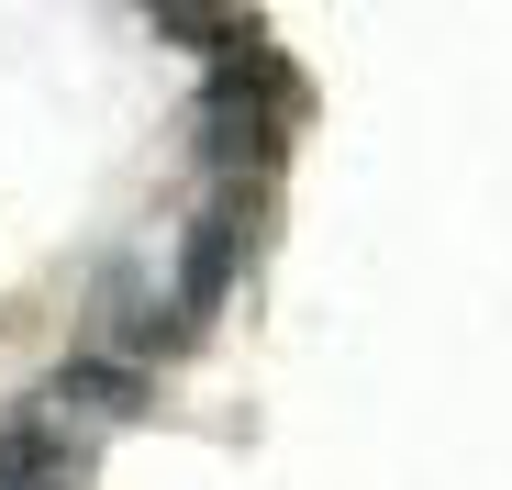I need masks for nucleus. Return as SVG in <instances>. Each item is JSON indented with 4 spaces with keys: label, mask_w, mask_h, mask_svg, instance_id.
Listing matches in <instances>:
<instances>
[{
    "label": "nucleus",
    "mask_w": 512,
    "mask_h": 490,
    "mask_svg": "<svg viewBox=\"0 0 512 490\" xmlns=\"http://www.w3.org/2000/svg\"><path fill=\"white\" fill-rule=\"evenodd\" d=\"M234 268H245V201H201L190 234H179V268H167V323H179V346L212 335V312L234 301Z\"/></svg>",
    "instance_id": "nucleus-1"
},
{
    "label": "nucleus",
    "mask_w": 512,
    "mask_h": 490,
    "mask_svg": "<svg viewBox=\"0 0 512 490\" xmlns=\"http://www.w3.org/2000/svg\"><path fill=\"white\" fill-rule=\"evenodd\" d=\"M268 101H279V67H223L212 90H201V156L212 168H256L268 156Z\"/></svg>",
    "instance_id": "nucleus-2"
},
{
    "label": "nucleus",
    "mask_w": 512,
    "mask_h": 490,
    "mask_svg": "<svg viewBox=\"0 0 512 490\" xmlns=\"http://www.w3.org/2000/svg\"><path fill=\"white\" fill-rule=\"evenodd\" d=\"M34 413L67 424V435H78V424H134V413H145V368H134V357H67V368L45 379Z\"/></svg>",
    "instance_id": "nucleus-3"
},
{
    "label": "nucleus",
    "mask_w": 512,
    "mask_h": 490,
    "mask_svg": "<svg viewBox=\"0 0 512 490\" xmlns=\"http://www.w3.org/2000/svg\"><path fill=\"white\" fill-rule=\"evenodd\" d=\"M90 479V446L56 435L45 413H12L0 424V490H78Z\"/></svg>",
    "instance_id": "nucleus-4"
}]
</instances>
